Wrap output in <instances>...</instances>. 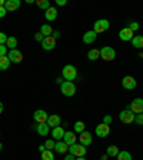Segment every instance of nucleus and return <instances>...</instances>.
I'll return each instance as SVG.
<instances>
[{"label":"nucleus","mask_w":143,"mask_h":160,"mask_svg":"<svg viewBox=\"0 0 143 160\" xmlns=\"http://www.w3.org/2000/svg\"><path fill=\"white\" fill-rule=\"evenodd\" d=\"M54 150H56L59 154H63V153H66L67 150H69V146L64 143L63 140H59V142L54 144Z\"/></svg>","instance_id":"aec40b11"},{"label":"nucleus","mask_w":143,"mask_h":160,"mask_svg":"<svg viewBox=\"0 0 143 160\" xmlns=\"http://www.w3.org/2000/svg\"><path fill=\"white\" fill-rule=\"evenodd\" d=\"M107 157H109V156H107V154H105V156H102V159H100V160H107Z\"/></svg>","instance_id":"de8ad7c7"},{"label":"nucleus","mask_w":143,"mask_h":160,"mask_svg":"<svg viewBox=\"0 0 143 160\" xmlns=\"http://www.w3.org/2000/svg\"><path fill=\"white\" fill-rule=\"evenodd\" d=\"M33 119L36 120L37 124H42V123H47V119H49V114L44 112V110H36L33 114Z\"/></svg>","instance_id":"1a4fd4ad"},{"label":"nucleus","mask_w":143,"mask_h":160,"mask_svg":"<svg viewBox=\"0 0 143 160\" xmlns=\"http://www.w3.org/2000/svg\"><path fill=\"white\" fill-rule=\"evenodd\" d=\"M60 89H62V93L67 97L74 96L76 93V86H74L73 82H67V80H63V83L60 84Z\"/></svg>","instance_id":"f03ea898"},{"label":"nucleus","mask_w":143,"mask_h":160,"mask_svg":"<svg viewBox=\"0 0 143 160\" xmlns=\"http://www.w3.org/2000/svg\"><path fill=\"white\" fill-rule=\"evenodd\" d=\"M3 113V103H2V102H0V114Z\"/></svg>","instance_id":"49530a36"},{"label":"nucleus","mask_w":143,"mask_h":160,"mask_svg":"<svg viewBox=\"0 0 143 160\" xmlns=\"http://www.w3.org/2000/svg\"><path fill=\"white\" fill-rule=\"evenodd\" d=\"M119 37H120V40H123V42H132V39H133V32L129 29V27H125V29H122L119 32Z\"/></svg>","instance_id":"9b49d317"},{"label":"nucleus","mask_w":143,"mask_h":160,"mask_svg":"<svg viewBox=\"0 0 143 160\" xmlns=\"http://www.w3.org/2000/svg\"><path fill=\"white\" fill-rule=\"evenodd\" d=\"M47 126L52 127V129L60 126V116H57V114H52V116H49V119H47Z\"/></svg>","instance_id":"412c9836"},{"label":"nucleus","mask_w":143,"mask_h":160,"mask_svg":"<svg viewBox=\"0 0 143 160\" xmlns=\"http://www.w3.org/2000/svg\"><path fill=\"white\" fill-rule=\"evenodd\" d=\"M17 46V39L16 37H7V42H6V47L9 50H14Z\"/></svg>","instance_id":"cd10ccee"},{"label":"nucleus","mask_w":143,"mask_h":160,"mask_svg":"<svg viewBox=\"0 0 143 160\" xmlns=\"http://www.w3.org/2000/svg\"><path fill=\"white\" fill-rule=\"evenodd\" d=\"M53 32H54V30L52 29V26H50V24H43V26L40 27V33L43 34L44 37H50L52 34H53Z\"/></svg>","instance_id":"5701e85b"},{"label":"nucleus","mask_w":143,"mask_h":160,"mask_svg":"<svg viewBox=\"0 0 143 160\" xmlns=\"http://www.w3.org/2000/svg\"><path fill=\"white\" fill-rule=\"evenodd\" d=\"M122 84H123L125 89L133 90L135 87H136V80H135V77H132V76H125L123 79H122Z\"/></svg>","instance_id":"9d476101"},{"label":"nucleus","mask_w":143,"mask_h":160,"mask_svg":"<svg viewBox=\"0 0 143 160\" xmlns=\"http://www.w3.org/2000/svg\"><path fill=\"white\" fill-rule=\"evenodd\" d=\"M113 122V117L110 116V114H106V116L103 117V123L105 124H107V126H110V123Z\"/></svg>","instance_id":"c9c22d12"},{"label":"nucleus","mask_w":143,"mask_h":160,"mask_svg":"<svg viewBox=\"0 0 143 160\" xmlns=\"http://www.w3.org/2000/svg\"><path fill=\"white\" fill-rule=\"evenodd\" d=\"M4 3H6L4 0H0V7H2V6H4Z\"/></svg>","instance_id":"09e8293b"},{"label":"nucleus","mask_w":143,"mask_h":160,"mask_svg":"<svg viewBox=\"0 0 143 160\" xmlns=\"http://www.w3.org/2000/svg\"><path fill=\"white\" fill-rule=\"evenodd\" d=\"M132 44H133V47H136V49H142L143 47V36H135L133 39H132Z\"/></svg>","instance_id":"bb28decb"},{"label":"nucleus","mask_w":143,"mask_h":160,"mask_svg":"<svg viewBox=\"0 0 143 160\" xmlns=\"http://www.w3.org/2000/svg\"><path fill=\"white\" fill-rule=\"evenodd\" d=\"M127 109L132 110L135 114L143 113V99H135L132 103L127 106Z\"/></svg>","instance_id":"423d86ee"},{"label":"nucleus","mask_w":143,"mask_h":160,"mask_svg":"<svg viewBox=\"0 0 143 160\" xmlns=\"http://www.w3.org/2000/svg\"><path fill=\"white\" fill-rule=\"evenodd\" d=\"M42 160H54V154L52 150H44L42 153Z\"/></svg>","instance_id":"c756f323"},{"label":"nucleus","mask_w":143,"mask_h":160,"mask_svg":"<svg viewBox=\"0 0 143 160\" xmlns=\"http://www.w3.org/2000/svg\"><path fill=\"white\" fill-rule=\"evenodd\" d=\"M109 26H110V23L107 22L106 19H100V20H97L96 23H94V29H93V32L94 33H103V32H106L107 29H109Z\"/></svg>","instance_id":"0eeeda50"},{"label":"nucleus","mask_w":143,"mask_h":160,"mask_svg":"<svg viewBox=\"0 0 143 160\" xmlns=\"http://www.w3.org/2000/svg\"><path fill=\"white\" fill-rule=\"evenodd\" d=\"M6 13H7V10L4 9V6H2V7H0V19L6 16Z\"/></svg>","instance_id":"ea45409f"},{"label":"nucleus","mask_w":143,"mask_h":160,"mask_svg":"<svg viewBox=\"0 0 143 160\" xmlns=\"http://www.w3.org/2000/svg\"><path fill=\"white\" fill-rule=\"evenodd\" d=\"M2 149H3V144L0 143V152H2Z\"/></svg>","instance_id":"3c124183"},{"label":"nucleus","mask_w":143,"mask_h":160,"mask_svg":"<svg viewBox=\"0 0 143 160\" xmlns=\"http://www.w3.org/2000/svg\"><path fill=\"white\" fill-rule=\"evenodd\" d=\"M7 57H9L10 63H20V62L23 60V54H22V52H19L17 49L9 50V53H7Z\"/></svg>","instance_id":"6e6552de"},{"label":"nucleus","mask_w":143,"mask_h":160,"mask_svg":"<svg viewBox=\"0 0 143 160\" xmlns=\"http://www.w3.org/2000/svg\"><path fill=\"white\" fill-rule=\"evenodd\" d=\"M64 133H66V130H64L62 126L53 127V130H52V136H53V139H56V140H63Z\"/></svg>","instance_id":"f3484780"},{"label":"nucleus","mask_w":143,"mask_h":160,"mask_svg":"<svg viewBox=\"0 0 143 160\" xmlns=\"http://www.w3.org/2000/svg\"><path fill=\"white\" fill-rule=\"evenodd\" d=\"M117 160H132V154H130L129 152H126V150L119 152V154H117Z\"/></svg>","instance_id":"c85d7f7f"},{"label":"nucleus","mask_w":143,"mask_h":160,"mask_svg":"<svg viewBox=\"0 0 143 160\" xmlns=\"http://www.w3.org/2000/svg\"><path fill=\"white\" fill-rule=\"evenodd\" d=\"M76 140H77V137H76V134H74L73 132H66V133H64L63 142L67 144V146H72V144H74V143H76Z\"/></svg>","instance_id":"a211bd4d"},{"label":"nucleus","mask_w":143,"mask_h":160,"mask_svg":"<svg viewBox=\"0 0 143 160\" xmlns=\"http://www.w3.org/2000/svg\"><path fill=\"white\" fill-rule=\"evenodd\" d=\"M10 66V60L7 56H0V70H7Z\"/></svg>","instance_id":"a878e982"},{"label":"nucleus","mask_w":143,"mask_h":160,"mask_svg":"<svg viewBox=\"0 0 143 160\" xmlns=\"http://www.w3.org/2000/svg\"><path fill=\"white\" fill-rule=\"evenodd\" d=\"M100 57H102L105 62H112V60L116 57V52H115L113 47L105 46L103 49L100 50Z\"/></svg>","instance_id":"20e7f679"},{"label":"nucleus","mask_w":143,"mask_h":160,"mask_svg":"<svg viewBox=\"0 0 143 160\" xmlns=\"http://www.w3.org/2000/svg\"><path fill=\"white\" fill-rule=\"evenodd\" d=\"M66 0H56V4L57 6H66Z\"/></svg>","instance_id":"79ce46f5"},{"label":"nucleus","mask_w":143,"mask_h":160,"mask_svg":"<svg viewBox=\"0 0 143 160\" xmlns=\"http://www.w3.org/2000/svg\"><path fill=\"white\" fill-rule=\"evenodd\" d=\"M54 142L53 140H46V143H44V147H46L47 150H52V149H54Z\"/></svg>","instance_id":"72a5a7b5"},{"label":"nucleus","mask_w":143,"mask_h":160,"mask_svg":"<svg viewBox=\"0 0 143 160\" xmlns=\"http://www.w3.org/2000/svg\"><path fill=\"white\" fill-rule=\"evenodd\" d=\"M74 132H77V133L84 132V123L83 122H76V123H74Z\"/></svg>","instance_id":"2f4dec72"},{"label":"nucleus","mask_w":143,"mask_h":160,"mask_svg":"<svg viewBox=\"0 0 143 160\" xmlns=\"http://www.w3.org/2000/svg\"><path fill=\"white\" fill-rule=\"evenodd\" d=\"M106 154L109 157H117V154H119V149H117V146H109L106 149Z\"/></svg>","instance_id":"393cba45"},{"label":"nucleus","mask_w":143,"mask_h":160,"mask_svg":"<svg viewBox=\"0 0 143 160\" xmlns=\"http://www.w3.org/2000/svg\"><path fill=\"white\" fill-rule=\"evenodd\" d=\"M135 123H136L137 126H143V113L135 116Z\"/></svg>","instance_id":"473e14b6"},{"label":"nucleus","mask_w":143,"mask_h":160,"mask_svg":"<svg viewBox=\"0 0 143 160\" xmlns=\"http://www.w3.org/2000/svg\"><path fill=\"white\" fill-rule=\"evenodd\" d=\"M96 37H97V34L94 33L93 30H89V32H86V33L83 34V43H84V44H92V43H94Z\"/></svg>","instance_id":"dca6fc26"},{"label":"nucleus","mask_w":143,"mask_h":160,"mask_svg":"<svg viewBox=\"0 0 143 160\" xmlns=\"http://www.w3.org/2000/svg\"><path fill=\"white\" fill-rule=\"evenodd\" d=\"M135 116H136V114H135L132 110H129V109L122 110V112L119 113L120 122H123V123H126V124L133 123V122H135Z\"/></svg>","instance_id":"39448f33"},{"label":"nucleus","mask_w":143,"mask_h":160,"mask_svg":"<svg viewBox=\"0 0 143 160\" xmlns=\"http://www.w3.org/2000/svg\"><path fill=\"white\" fill-rule=\"evenodd\" d=\"M37 133L40 134V136H47L49 134V130H50V127L47 126V123H42V124H37Z\"/></svg>","instance_id":"4be33fe9"},{"label":"nucleus","mask_w":143,"mask_h":160,"mask_svg":"<svg viewBox=\"0 0 143 160\" xmlns=\"http://www.w3.org/2000/svg\"><path fill=\"white\" fill-rule=\"evenodd\" d=\"M76 160H86L84 157H76Z\"/></svg>","instance_id":"8fccbe9b"},{"label":"nucleus","mask_w":143,"mask_h":160,"mask_svg":"<svg viewBox=\"0 0 143 160\" xmlns=\"http://www.w3.org/2000/svg\"><path fill=\"white\" fill-rule=\"evenodd\" d=\"M36 4H37V7H40V9H43V10H47L50 7L49 0H37Z\"/></svg>","instance_id":"7c9ffc66"},{"label":"nucleus","mask_w":143,"mask_h":160,"mask_svg":"<svg viewBox=\"0 0 143 160\" xmlns=\"http://www.w3.org/2000/svg\"><path fill=\"white\" fill-rule=\"evenodd\" d=\"M44 17H46L47 22H53V20H56V17H57V10L54 9V7L50 6L49 9L44 12Z\"/></svg>","instance_id":"6ab92c4d"},{"label":"nucleus","mask_w":143,"mask_h":160,"mask_svg":"<svg viewBox=\"0 0 143 160\" xmlns=\"http://www.w3.org/2000/svg\"><path fill=\"white\" fill-rule=\"evenodd\" d=\"M127 27H129V29L135 33V32L139 29V23H136V22H132V23H129V26H127Z\"/></svg>","instance_id":"e433bc0d"},{"label":"nucleus","mask_w":143,"mask_h":160,"mask_svg":"<svg viewBox=\"0 0 143 160\" xmlns=\"http://www.w3.org/2000/svg\"><path fill=\"white\" fill-rule=\"evenodd\" d=\"M34 40H36V42H40V43H42V42H43V40H44V36H43V34H42V33H40V32H39V33H36V34H34Z\"/></svg>","instance_id":"58836bf2"},{"label":"nucleus","mask_w":143,"mask_h":160,"mask_svg":"<svg viewBox=\"0 0 143 160\" xmlns=\"http://www.w3.org/2000/svg\"><path fill=\"white\" fill-rule=\"evenodd\" d=\"M62 76H63L64 80L67 82H73L74 79L77 77V70L73 64H66L63 67V72H62Z\"/></svg>","instance_id":"f257e3e1"},{"label":"nucleus","mask_w":143,"mask_h":160,"mask_svg":"<svg viewBox=\"0 0 143 160\" xmlns=\"http://www.w3.org/2000/svg\"><path fill=\"white\" fill-rule=\"evenodd\" d=\"M20 0H6V3H4V9L7 12H14L20 7Z\"/></svg>","instance_id":"2eb2a0df"},{"label":"nucleus","mask_w":143,"mask_h":160,"mask_svg":"<svg viewBox=\"0 0 143 160\" xmlns=\"http://www.w3.org/2000/svg\"><path fill=\"white\" fill-rule=\"evenodd\" d=\"M79 142H80V144H83V146H89V144H92V134L89 133V132H82V133L79 134Z\"/></svg>","instance_id":"f8f14e48"},{"label":"nucleus","mask_w":143,"mask_h":160,"mask_svg":"<svg viewBox=\"0 0 143 160\" xmlns=\"http://www.w3.org/2000/svg\"><path fill=\"white\" fill-rule=\"evenodd\" d=\"M52 37H53L54 40H57V39H59V37H60V32H59V30H54V32H53V34H52Z\"/></svg>","instance_id":"a19ab883"},{"label":"nucleus","mask_w":143,"mask_h":160,"mask_svg":"<svg viewBox=\"0 0 143 160\" xmlns=\"http://www.w3.org/2000/svg\"><path fill=\"white\" fill-rule=\"evenodd\" d=\"M100 57V50L99 49H90L89 50V53H87V59L89 60H97Z\"/></svg>","instance_id":"b1692460"},{"label":"nucleus","mask_w":143,"mask_h":160,"mask_svg":"<svg viewBox=\"0 0 143 160\" xmlns=\"http://www.w3.org/2000/svg\"><path fill=\"white\" fill-rule=\"evenodd\" d=\"M56 83L57 84H62V83H63V79H62V77H59V79L56 80Z\"/></svg>","instance_id":"a18cd8bd"},{"label":"nucleus","mask_w":143,"mask_h":160,"mask_svg":"<svg viewBox=\"0 0 143 160\" xmlns=\"http://www.w3.org/2000/svg\"><path fill=\"white\" fill-rule=\"evenodd\" d=\"M64 160H76V157H74L73 154H70V153H69L66 157H64Z\"/></svg>","instance_id":"37998d69"},{"label":"nucleus","mask_w":143,"mask_h":160,"mask_svg":"<svg viewBox=\"0 0 143 160\" xmlns=\"http://www.w3.org/2000/svg\"><path fill=\"white\" fill-rule=\"evenodd\" d=\"M70 154H73L74 157H84V154H86L87 149L86 146H83V144H72V146H69V150H67Z\"/></svg>","instance_id":"7ed1b4c3"},{"label":"nucleus","mask_w":143,"mask_h":160,"mask_svg":"<svg viewBox=\"0 0 143 160\" xmlns=\"http://www.w3.org/2000/svg\"><path fill=\"white\" fill-rule=\"evenodd\" d=\"M42 47H43L44 50H53L54 47H56V40L53 39V37H44V40L42 42Z\"/></svg>","instance_id":"4468645a"},{"label":"nucleus","mask_w":143,"mask_h":160,"mask_svg":"<svg viewBox=\"0 0 143 160\" xmlns=\"http://www.w3.org/2000/svg\"><path fill=\"white\" fill-rule=\"evenodd\" d=\"M7 37H9V36H6L3 32H0V44H6Z\"/></svg>","instance_id":"4c0bfd02"},{"label":"nucleus","mask_w":143,"mask_h":160,"mask_svg":"<svg viewBox=\"0 0 143 160\" xmlns=\"http://www.w3.org/2000/svg\"><path fill=\"white\" fill-rule=\"evenodd\" d=\"M44 150H47L46 147H44V144H43V146H39V152H40V153H43Z\"/></svg>","instance_id":"c03bdc74"},{"label":"nucleus","mask_w":143,"mask_h":160,"mask_svg":"<svg viewBox=\"0 0 143 160\" xmlns=\"http://www.w3.org/2000/svg\"><path fill=\"white\" fill-rule=\"evenodd\" d=\"M7 47H6V44H0V56H7V53H9V52H7Z\"/></svg>","instance_id":"f704fd0d"},{"label":"nucleus","mask_w":143,"mask_h":160,"mask_svg":"<svg viewBox=\"0 0 143 160\" xmlns=\"http://www.w3.org/2000/svg\"><path fill=\"white\" fill-rule=\"evenodd\" d=\"M96 134L99 137H106L107 134L110 133V126H107V124H105V123H102V124H99V126L96 127Z\"/></svg>","instance_id":"ddd939ff"}]
</instances>
